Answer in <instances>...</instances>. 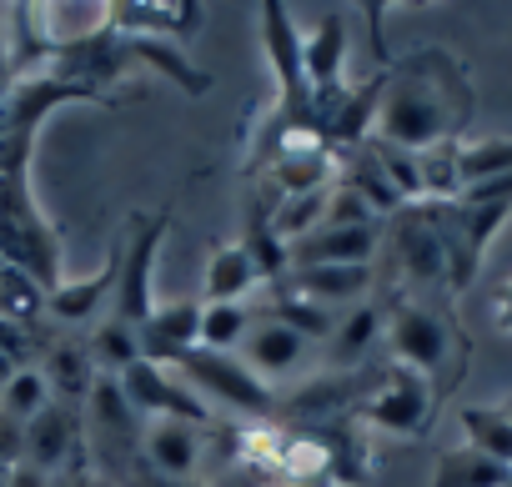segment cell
<instances>
[{
    "mask_svg": "<svg viewBox=\"0 0 512 487\" xmlns=\"http://www.w3.org/2000/svg\"><path fill=\"white\" fill-rule=\"evenodd\" d=\"M467 116H472V81L462 61L442 46H422L387 71L372 141L402 151H437L462 141Z\"/></svg>",
    "mask_w": 512,
    "mask_h": 487,
    "instance_id": "6da1fadb",
    "label": "cell"
},
{
    "mask_svg": "<svg viewBox=\"0 0 512 487\" xmlns=\"http://www.w3.org/2000/svg\"><path fill=\"white\" fill-rule=\"evenodd\" d=\"M382 342H387L392 362L422 372L437 397H447L462 382L467 352H472L467 347V332L452 317V307H442L432 297H412V292L397 297V302H387V337Z\"/></svg>",
    "mask_w": 512,
    "mask_h": 487,
    "instance_id": "7a4b0ae2",
    "label": "cell"
},
{
    "mask_svg": "<svg viewBox=\"0 0 512 487\" xmlns=\"http://www.w3.org/2000/svg\"><path fill=\"white\" fill-rule=\"evenodd\" d=\"M0 267L31 277L46 297L61 287V236L31 196L21 151H0Z\"/></svg>",
    "mask_w": 512,
    "mask_h": 487,
    "instance_id": "3957f363",
    "label": "cell"
},
{
    "mask_svg": "<svg viewBox=\"0 0 512 487\" xmlns=\"http://www.w3.org/2000/svg\"><path fill=\"white\" fill-rule=\"evenodd\" d=\"M437 402L442 397L432 392V382L422 372L392 362L377 377V387L357 402V417L372 422V427H382V432H392V437H427L432 432V417H437Z\"/></svg>",
    "mask_w": 512,
    "mask_h": 487,
    "instance_id": "277c9868",
    "label": "cell"
},
{
    "mask_svg": "<svg viewBox=\"0 0 512 487\" xmlns=\"http://www.w3.org/2000/svg\"><path fill=\"white\" fill-rule=\"evenodd\" d=\"M176 372H186V382L206 397H216L221 407L241 412V417H272L277 412V387H267L236 352H186L176 362Z\"/></svg>",
    "mask_w": 512,
    "mask_h": 487,
    "instance_id": "5b68a950",
    "label": "cell"
},
{
    "mask_svg": "<svg viewBox=\"0 0 512 487\" xmlns=\"http://www.w3.org/2000/svg\"><path fill=\"white\" fill-rule=\"evenodd\" d=\"M171 231V211L161 216H146L136 221V231L121 241V277H116V297H111V312L121 322H131L141 332V322L156 312V292H151V272H156V252Z\"/></svg>",
    "mask_w": 512,
    "mask_h": 487,
    "instance_id": "8992f818",
    "label": "cell"
},
{
    "mask_svg": "<svg viewBox=\"0 0 512 487\" xmlns=\"http://www.w3.org/2000/svg\"><path fill=\"white\" fill-rule=\"evenodd\" d=\"M116 382H121V392H126V402H131V412H136L141 422H161V417H176V422H191V427H206V422H211L206 397H201L186 377H176L171 367L136 362V367H126Z\"/></svg>",
    "mask_w": 512,
    "mask_h": 487,
    "instance_id": "52a82bcc",
    "label": "cell"
},
{
    "mask_svg": "<svg viewBox=\"0 0 512 487\" xmlns=\"http://www.w3.org/2000/svg\"><path fill=\"white\" fill-rule=\"evenodd\" d=\"M262 46H267V61L277 71V91H282V106L277 111L282 116H317L312 86H307V66H302V31H297L292 11L277 6V0H267V6H262Z\"/></svg>",
    "mask_w": 512,
    "mask_h": 487,
    "instance_id": "ba28073f",
    "label": "cell"
},
{
    "mask_svg": "<svg viewBox=\"0 0 512 487\" xmlns=\"http://www.w3.org/2000/svg\"><path fill=\"white\" fill-rule=\"evenodd\" d=\"M236 357H241L256 377H262V382L272 387L277 377H292V372H302V367H307V357H312V337H307V332H297L292 322L272 317L262 302H256V322H251V332L241 337Z\"/></svg>",
    "mask_w": 512,
    "mask_h": 487,
    "instance_id": "9c48e42d",
    "label": "cell"
},
{
    "mask_svg": "<svg viewBox=\"0 0 512 487\" xmlns=\"http://www.w3.org/2000/svg\"><path fill=\"white\" fill-rule=\"evenodd\" d=\"M206 26V11L196 0H111L106 31L136 36V41H191Z\"/></svg>",
    "mask_w": 512,
    "mask_h": 487,
    "instance_id": "30bf717a",
    "label": "cell"
},
{
    "mask_svg": "<svg viewBox=\"0 0 512 487\" xmlns=\"http://www.w3.org/2000/svg\"><path fill=\"white\" fill-rule=\"evenodd\" d=\"M302 66H307V86H312V106L322 116V131H327V116L342 106V96L352 91L342 81V66H347V21L342 11H327L317 31L302 36Z\"/></svg>",
    "mask_w": 512,
    "mask_h": 487,
    "instance_id": "8fae6325",
    "label": "cell"
},
{
    "mask_svg": "<svg viewBox=\"0 0 512 487\" xmlns=\"http://www.w3.org/2000/svg\"><path fill=\"white\" fill-rule=\"evenodd\" d=\"M392 226H397V257H402V277H407L412 297L452 292L447 287V252H442L432 221L422 216V206H402Z\"/></svg>",
    "mask_w": 512,
    "mask_h": 487,
    "instance_id": "7c38bea8",
    "label": "cell"
},
{
    "mask_svg": "<svg viewBox=\"0 0 512 487\" xmlns=\"http://www.w3.org/2000/svg\"><path fill=\"white\" fill-rule=\"evenodd\" d=\"M387 221L372 226H317L312 236H302L297 247H287L292 267H372L377 247H382Z\"/></svg>",
    "mask_w": 512,
    "mask_h": 487,
    "instance_id": "4fadbf2b",
    "label": "cell"
},
{
    "mask_svg": "<svg viewBox=\"0 0 512 487\" xmlns=\"http://www.w3.org/2000/svg\"><path fill=\"white\" fill-rule=\"evenodd\" d=\"M372 267H292L272 292L277 297H302L312 307H327V312H347L357 302L372 297Z\"/></svg>",
    "mask_w": 512,
    "mask_h": 487,
    "instance_id": "5bb4252c",
    "label": "cell"
},
{
    "mask_svg": "<svg viewBox=\"0 0 512 487\" xmlns=\"http://www.w3.org/2000/svg\"><path fill=\"white\" fill-rule=\"evenodd\" d=\"M382 337H387V302L367 297V302L337 312V327H332L327 342H322V367H327L332 377L357 372V367L372 357V347H377Z\"/></svg>",
    "mask_w": 512,
    "mask_h": 487,
    "instance_id": "9a60e30c",
    "label": "cell"
},
{
    "mask_svg": "<svg viewBox=\"0 0 512 487\" xmlns=\"http://www.w3.org/2000/svg\"><path fill=\"white\" fill-rule=\"evenodd\" d=\"M141 457H146L151 477L196 482V472H201V462H206V437H201V427H191V422L161 417V422H146V432H141Z\"/></svg>",
    "mask_w": 512,
    "mask_h": 487,
    "instance_id": "2e32d148",
    "label": "cell"
},
{
    "mask_svg": "<svg viewBox=\"0 0 512 487\" xmlns=\"http://www.w3.org/2000/svg\"><path fill=\"white\" fill-rule=\"evenodd\" d=\"M442 161V191L457 196L467 186H487V181H502L512 176V136H477V141H452L437 151Z\"/></svg>",
    "mask_w": 512,
    "mask_h": 487,
    "instance_id": "e0dca14e",
    "label": "cell"
},
{
    "mask_svg": "<svg viewBox=\"0 0 512 487\" xmlns=\"http://www.w3.org/2000/svg\"><path fill=\"white\" fill-rule=\"evenodd\" d=\"M201 347V302H156V312L141 322V357L156 367H176L186 352Z\"/></svg>",
    "mask_w": 512,
    "mask_h": 487,
    "instance_id": "ac0fdd59",
    "label": "cell"
},
{
    "mask_svg": "<svg viewBox=\"0 0 512 487\" xmlns=\"http://www.w3.org/2000/svg\"><path fill=\"white\" fill-rule=\"evenodd\" d=\"M116 277H121V241L106 252V262H101L96 277H86V282H61V287L46 297V317L61 322V327H86V322H96V317L111 307V297H116Z\"/></svg>",
    "mask_w": 512,
    "mask_h": 487,
    "instance_id": "d6986e66",
    "label": "cell"
},
{
    "mask_svg": "<svg viewBox=\"0 0 512 487\" xmlns=\"http://www.w3.org/2000/svg\"><path fill=\"white\" fill-rule=\"evenodd\" d=\"M256 287H267L262 272H256L251 252L241 241H221V247L206 257V277H201V307H216V302H251Z\"/></svg>",
    "mask_w": 512,
    "mask_h": 487,
    "instance_id": "ffe728a7",
    "label": "cell"
},
{
    "mask_svg": "<svg viewBox=\"0 0 512 487\" xmlns=\"http://www.w3.org/2000/svg\"><path fill=\"white\" fill-rule=\"evenodd\" d=\"M41 377L51 382V392H56L66 407H71V402H91V392H96V382H101V372H96V362H91V347H81V337L51 342L46 357H41Z\"/></svg>",
    "mask_w": 512,
    "mask_h": 487,
    "instance_id": "44dd1931",
    "label": "cell"
},
{
    "mask_svg": "<svg viewBox=\"0 0 512 487\" xmlns=\"http://www.w3.org/2000/svg\"><path fill=\"white\" fill-rule=\"evenodd\" d=\"M76 457V417H71V407L66 402H51L41 417H31L26 422V457L21 462H31L36 472H56V467H66Z\"/></svg>",
    "mask_w": 512,
    "mask_h": 487,
    "instance_id": "7402d4cb",
    "label": "cell"
},
{
    "mask_svg": "<svg viewBox=\"0 0 512 487\" xmlns=\"http://www.w3.org/2000/svg\"><path fill=\"white\" fill-rule=\"evenodd\" d=\"M432 487H512V467L482 457L477 447H452L432 467Z\"/></svg>",
    "mask_w": 512,
    "mask_h": 487,
    "instance_id": "603a6c76",
    "label": "cell"
},
{
    "mask_svg": "<svg viewBox=\"0 0 512 487\" xmlns=\"http://www.w3.org/2000/svg\"><path fill=\"white\" fill-rule=\"evenodd\" d=\"M86 347H91L96 372H106V377H121L126 367L146 362V357H141V332H136L131 322H121L116 312H106V317L96 322V332L86 337Z\"/></svg>",
    "mask_w": 512,
    "mask_h": 487,
    "instance_id": "cb8c5ba5",
    "label": "cell"
},
{
    "mask_svg": "<svg viewBox=\"0 0 512 487\" xmlns=\"http://www.w3.org/2000/svg\"><path fill=\"white\" fill-rule=\"evenodd\" d=\"M462 432H467V447L512 467V412L507 407H462Z\"/></svg>",
    "mask_w": 512,
    "mask_h": 487,
    "instance_id": "d4e9b609",
    "label": "cell"
},
{
    "mask_svg": "<svg viewBox=\"0 0 512 487\" xmlns=\"http://www.w3.org/2000/svg\"><path fill=\"white\" fill-rule=\"evenodd\" d=\"M256 322V302H216L201 307V352H236Z\"/></svg>",
    "mask_w": 512,
    "mask_h": 487,
    "instance_id": "484cf974",
    "label": "cell"
},
{
    "mask_svg": "<svg viewBox=\"0 0 512 487\" xmlns=\"http://www.w3.org/2000/svg\"><path fill=\"white\" fill-rule=\"evenodd\" d=\"M327 196H332V186L307 191V196H287V201L272 206V231H277L282 247H297L302 236H312V231L322 226V216H327Z\"/></svg>",
    "mask_w": 512,
    "mask_h": 487,
    "instance_id": "4316f807",
    "label": "cell"
},
{
    "mask_svg": "<svg viewBox=\"0 0 512 487\" xmlns=\"http://www.w3.org/2000/svg\"><path fill=\"white\" fill-rule=\"evenodd\" d=\"M51 407V382L41 377V367H21L6 387H0V417H11V422H31Z\"/></svg>",
    "mask_w": 512,
    "mask_h": 487,
    "instance_id": "83f0119b",
    "label": "cell"
},
{
    "mask_svg": "<svg viewBox=\"0 0 512 487\" xmlns=\"http://www.w3.org/2000/svg\"><path fill=\"white\" fill-rule=\"evenodd\" d=\"M327 467H332V447H327V437L297 432V437H287V442L277 447V472H282L287 482H312V477H322Z\"/></svg>",
    "mask_w": 512,
    "mask_h": 487,
    "instance_id": "f1b7e54d",
    "label": "cell"
},
{
    "mask_svg": "<svg viewBox=\"0 0 512 487\" xmlns=\"http://www.w3.org/2000/svg\"><path fill=\"white\" fill-rule=\"evenodd\" d=\"M0 317L31 332V327L46 317V292H41L31 277H21V272H11V267H0Z\"/></svg>",
    "mask_w": 512,
    "mask_h": 487,
    "instance_id": "f546056e",
    "label": "cell"
},
{
    "mask_svg": "<svg viewBox=\"0 0 512 487\" xmlns=\"http://www.w3.org/2000/svg\"><path fill=\"white\" fill-rule=\"evenodd\" d=\"M372 221H382L347 181H337L332 186V196H327V216H322V226H372Z\"/></svg>",
    "mask_w": 512,
    "mask_h": 487,
    "instance_id": "4dcf8cb0",
    "label": "cell"
},
{
    "mask_svg": "<svg viewBox=\"0 0 512 487\" xmlns=\"http://www.w3.org/2000/svg\"><path fill=\"white\" fill-rule=\"evenodd\" d=\"M492 327L497 332H512V282H502L497 297H492Z\"/></svg>",
    "mask_w": 512,
    "mask_h": 487,
    "instance_id": "1f68e13d",
    "label": "cell"
},
{
    "mask_svg": "<svg viewBox=\"0 0 512 487\" xmlns=\"http://www.w3.org/2000/svg\"><path fill=\"white\" fill-rule=\"evenodd\" d=\"M6 487H46V472H36L31 462H16V467L6 472Z\"/></svg>",
    "mask_w": 512,
    "mask_h": 487,
    "instance_id": "d6a6232c",
    "label": "cell"
},
{
    "mask_svg": "<svg viewBox=\"0 0 512 487\" xmlns=\"http://www.w3.org/2000/svg\"><path fill=\"white\" fill-rule=\"evenodd\" d=\"M136 487H196V482H166V477H146V482H136Z\"/></svg>",
    "mask_w": 512,
    "mask_h": 487,
    "instance_id": "836d02e7",
    "label": "cell"
},
{
    "mask_svg": "<svg viewBox=\"0 0 512 487\" xmlns=\"http://www.w3.org/2000/svg\"><path fill=\"white\" fill-rule=\"evenodd\" d=\"M61 487H91V482H86V472H71V477H66Z\"/></svg>",
    "mask_w": 512,
    "mask_h": 487,
    "instance_id": "e575fe53",
    "label": "cell"
},
{
    "mask_svg": "<svg viewBox=\"0 0 512 487\" xmlns=\"http://www.w3.org/2000/svg\"><path fill=\"white\" fill-rule=\"evenodd\" d=\"M0 487H6V472H0Z\"/></svg>",
    "mask_w": 512,
    "mask_h": 487,
    "instance_id": "d590c367",
    "label": "cell"
},
{
    "mask_svg": "<svg viewBox=\"0 0 512 487\" xmlns=\"http://www.w3.org/2000/svg\"><path fill=\"white\" fill-rule=\"evenodd\" d=\"M0 472H11V467H6V462H0Z\"/></svg>",
    "mask_w": 512,
    "mask_h": 487,
    "instance_id": "8d00e7d4",
    "label": "cell"
}]
</instances>
